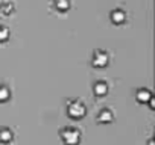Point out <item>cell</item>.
<instances>
[{"instance_id": "1", "label": "cell", "mask_w": 155, "mask_h": 145, "mask_svg": "<svg viewBox=\"0 0 155 145\" xmlns=\"http://www.w3.org/2000/svg\"><path fill=\"white\" fill-rule=\"evenodd\" d=\"M61 139L65 145H78L81 140V131L73 127H65L61 131Z\"/></svg>"}, {"instance_id": "2", "label": "cell", "mask_w": 155, "mask_h": 145, "mask_svg": "<svg viewBox=\"0 0 155 145\" xmlns=\"http://www.w3.org/2000/svg\"><path fill=\"white\" fill-rule=\"evenodd\" d=\"M67 113H68V116L73 118V119H79V118L85 116L87 109H85V106H84L81 101H68Z\"/></svg>"}, {"instance_id": "3", "label": "cell", "mask_w": 155, "mask_h": 145, "mask_svg": "<svg viewBox=\"0 0 155 145\" xmlns=\"http://www.w3.org/2000/svg\"><path fill=\"white\" fill-rule=\"evenodd\" d=\"M108 63V54L107 53H104V51H96L94 53V56H93V65L94 66H105Z\"/></svg>"}, {"instance_id": "4", "label": "cell", "mask_w": 155, "mask_h": 145, "mask_svg": "<svg viewBox=\"0 0 155 145\" xmlns=\"http://www.w3.org/2000/svg\"><path fill=\"white\" fill-rule=\"evenodd\" d=\"M113 119H114V115H113V112H111L110 109H102V110L99 112V115H97V121L102 122V124L113 122Z\"/></svg>"}, {"instance_id": "5", "label": "cell", "mask_w": 155, "mask_h": 145, "mask_svg": "<svg viewBox=\"0 0 155 145\" xmlns=\"http://www.w3.org/2000/svg\"><path fill=\"white\" fill-rule=\"evenodd\" d=\"M12 139H14V134H12L11 128H8V127H2V128H0V142H2V143H9Z\"/></svg>"}, {"instance_id": "6", "label": "cell", "mask_w": 155, "mask_h": 145, "mask_svg": "<svg viewBox=\"0 0 155 145\" xmlns=\"http://www.w3.org/2000/svg\"><path fill=\"white\" fill-rule=\"evenodd\" d=\"M150 98H152V94L147 89H140L137 92V101L138 103H147Z\"/></svg>"}, {"instance_id": "7", "label": "cell", "mask_w": 155, "mask_h": 145, "mask_svg": "<svg viewBox=\"0 0 155 145\" xmlns=\"http://www.w3.org/2000/svg\"><path fill=\"white\" fill-rule=\"evenodd\" d=\"M108 92V86H107V83H104V82H97L96 85H94V94L97 95V97H102V95H105Z\"/></svg>"}, {"instance_id": "8", "label": "cell", "mask_w": 155, "mask_h": 145, "mask_svg": "<svg viewBox=\"0 0 155 145\" xmlns=\"http://www.w3.org/2000/svg\"><path fill=\"white\" fill-rule=\"evenodd\" d=\"M111 20H113L116 24L123 23V21H125V12H123V11H120V9L113 11V14H111Z\"/></svg>"}, {"instance_id": "9", "label": "cell", "mask_w": 155, "mask_h": 145, "mask_svg": "<svg viewBox=\"0 0 155 145\" xmlns=\"http://www.w3.org/2000/svg\"><path fill=\"white\" fill-rule=\"evenodd\" d=\"M11 97V92L6 86H0V103H3V101H8Z\"/></svg>"}, {"instance_id": "10", "label": "cell", "mask_w": 155, "mask_h": 145, "mask_svg": "<svg viewBox=\"0 0 155 145\" xmlns=\"http://www.w3.org/2000/svg\"><path fill=\"white\" fill-rule=\"evenodd\" d=\"M70 6V2L68 0H56V8L59 11H67Z\"/></svg>"}, {"instance_id": "11", "label": "cell", "mask_w": 155, "mask_h": 145, "mask_svg": "<svg viewBox=\"0 0 155 145\" xmlns=\"http://www.w3.org/2000/svg\"><path fill=\"white\" fill-rule=\"evenodd\" d=\"M9 38V30L6 27H0V42H5Z\"/></svg>"}, {"instance_id": "12", "label": "cell", "mask_w": 155, "mask_h": 145, "mask_svg": "<svg viewBox=\"0 0 155 145\" xmlns=\"http://www.w3.org/2000/svg\"><path fill=\"white\" fill-rule=\"evenodd\" d=\"M147 145H153V139H149V142H147Z\"/></svg>"}]
</instances>
